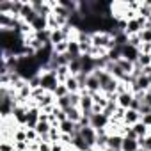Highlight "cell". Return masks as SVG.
<instances>
[{
  "label": "cell",
  "mask_w": 151,
  "mask_h": 151,
  "mask_svg": "<svg viewBox=\"0 0 151 151\" xmlns=\"http://www.w3.org/2000/svg\"><path fill=\"white\" fill-rule=\"evenodd\" d=\"M91 41H93V46H96V48H103V50H112L114 46H116V43H114V36L110 34V32H101V30H98V32H93L91 34Z\"/></svg>",
  "instance_id": "obj_1"
},
{
  "label": "cell",
  "mask_w": 151,
  "mask_h": 151,
  "mask_svg": "<svg viewBox=\"0 0 151 151\" xmlns=\"http://www.w3.org/2000/svg\"><path fill=\"white\" fill-rule=\"evenodd\" d=\"M39 78H41V87L46 93H53L57 89V86L60 84L59 78H57V73L53 69H43L39 73Z\"/></svg>",
  "instance_id": "obj_2"
},
{
  "label": "cell",
  "mask_w": 151,
  "mask_h": 151,
  "mask_svg": "<svg viewBox=\"0 0 151 151\" xmlns=\"http://www.w3.org/2000/svg\"><path fill=\"white\" fill-rule=\"evenodd\" d=\"M78 135L87 142V146L91 147V149H94V146H96V140H98V132L89 124V126H78Z\"/></svg>",
  "instance_id": "obj_3"
},
{
  "label": "cell",
  "mask_w": 151,
  "mask_h": 151,
  "mask_svg": "<svg viewBox=\"0 0 151 151\" xmlns=\"http://www.w3.org/2000/svg\"><path fill=\"white\" fill-rule=\"evenodd\" d=\"M139 55H140V48H137V46H133V45H130V43H126V45L121 48V59H126V60H130V62H133V64H137Z\"/></svg>",
  "instance_id": "obj_4"
},
{
  "label": "cell",
  "mask_w": 151,
  "mask_h": 151,
  "mask_svg": "<svg viewBox=\"0 0 151 151\" xmlns=\"http://www.w3.org/2000/svg\"><path fill=\"white\" fill-rule=\"evenodd\" d=\"M109 124H110V117H107L103 112H101V114H93V116H91V126H93L96 132L107 130Z\"/></svg>",
  "instance_id": "obj_5"
},
{
  "label": "cell",
  "mask_w": 151,
  "mask_h": 151,
  "mask_svg": "<svg viewBox=\"0 0 151 151\" xmlns=\"http://www.w3.org/2000/svg\"><path fill=\"white\" fill-rule=\"evenodd\" d=\"M13 121L18 124V126H27V107L25 105H16L14 110H13Z\"/></svg>",
  "instance_id": "obj_6"
},
{
  "label": "cell",
  "mask_w": 151,
  "mask_h": 151,
  "mask_svg": "<svg viewBox=\"0 0 151 151\" xmlns=\"http://www.w3.org/2000/svg\"><path fill=\"white\" fill-rule=\"evenodd\" d=\"M37 16H39V14L34 11V7H32V4H30V0H29V2H25V4H23V9H22V14H20V18H22L25 23L32 25V23H34V20H36Z\"/></svg>",
  "instance_id": "obj_7"
},
{
  "label": "cell",
  "mask_w": 151,
  "mask_h": 151,
  "mask_svg": "<svg viewBox=\"0 0 151 151\" xmlns=\"http://www.w3.org/2000/svg\"><path fill=\"white\" fill-rule=\"evenodd\" d=\"M84 89L89 93V94H94V93H101V86H100V80L94 73L87 75V78H86V86Z\"/></svg>",
  "instance_id": "obj_8"
},
{
  "label": "cell",
  "mask_w": 151,
  "mask_h": 151,
  "mask_svg": "<svg viewBox=\"0 0 151 151\" xmlns=\"http://www.w3.org/2000/svg\"><path fill=\"white\" fill-rule=\"evenodd\" d=\"M39 116H41L39 107H29L27 109V128H36V124L39 123Z\"/></svg>",
  "instance_id": "obj_9"
},
{
  "label": "cell",
  "mask_w": 151,
  "mask_h": 151,
  "mask_svg": "<svg viewBox=\"0 0 151 151\" xmlns=\"http://www.w3.org/2000/svg\"><path fill=\"white\" fill-rule=\"evenodd\" d=\"M133 98H135V96H133V93H132V91L123 93V94H117V107H121V109H124V110L132 109Z\"/></svg>",
  "instance_id": "obj_10"
},
{
  "label": "cell",
  "mask_w": 151,
  "mask_h": 151,
  "mask_svg": "<svg viewBox=\"0 0 151 151\" xmlns=\"http://www.w3.org/2000/svg\"><path fill=\"white\" fill-rule=\"evenodd\" d=\"M59 130H60V133H68V135H77L78 133V124L77 123H73V121H69V119H66V121H62L60 124H59Z\"/></svg>",
  "instance_id": "obj_11"
},
{
  "label": "cell",
  "mask_w": 151,
  "mask_h": 151,
  "mask_svg": "<svg viewBox=\"0 0 151 151\" xmlns=\"http://www.w3.org/2000/svg\"><path fill=\"white\" fill-rule=\"evenodd\" d=\"M140 121V112L139 110H133V109H128L124 112V117H123V124L126 126H133L135 123Z\"/></svg>",
  "instance_id": "obj_12"
},
{
  "label": "cell",
  "mask_w": 151,
  "mask_h": 151,
  "mask_svg": "<svg viewBox=\"0 0 151 151\" xmlns=\"http://www.w3.org/2000/svg\"><path fill=\"white\" fill-rule=\"evenodd\" d=\"M62 41H68V37H66V34H64L62 29L50 30V45H52V46H55V45H59V43H62Z\"/></svg>",
  "instance_id": "obj_13"
},
{
  "label": "cell",
  "mask_w": 151,
  "mask_h": 151,
  "mask_svg": "<svg viewBox=\"0 0 151 151\" xmlns=\"http://www.w3.org/2000/svg\"><path fill=\"white\" fill-rule=\"evenodd\" d=\"M64 86L68 87V91H69V94H75V93H80L82 91V86H80V82H78V78L77 77H71L64 82Z\"/></svg>",
  "instance_id": "obj_14"
},
{
  "label": "cell",
  "mask_w": 151,
  "mask_h": 151,
  "mask_svg": "<svg viewBox=\"0 0 151 151\" xmlns=\"http://www.w3.org/2000/svg\"><path fill=\"white\" fill-rule=\"evenodd\" d=\"M30 27H32L34 34H36V32H43V30H48V18H46V16H37Z\"/></svg>",
  "instance_id": "obj_15"
},
{
  "label": "cell",
  "mask_w": 151,
  "mask_h": 151,
  "mask_svg": "<svg viewBox=\"0 0 151 151\" xmlns=\"http://www.w3.org/2000/svg\"><path fill=\"white\" fill-rule=\"evenodd\" d=\"M121 144H123V135H119V133H114V135H109V142H107V149H110V151H116V149H121Z\"/></svg>",
  "instance_id": "obj_16"
},
{
  "label": "cell",
  "mask_w": 151,
  "mask_h": 151,
  "mask_svg": "<svg viewBox=\"0 0 151 151\" xmlns=\"http://www.w3.org/2000/svg\"><path fill=\"white\" fill-rule=\"evenodd\" d=\"M66 114H68V119L69 121H73V123H80L82 121V117H84V112L80 110V107H71V109H68L66 110Z\"/></svg>",
  "instance_id": "obj_17"
},
{
  "label": "cell",
  "mask_w": 151,
  "mask_h": 151,
  "mask_svg": "<svg viewBox=\"0 0 151 151\" xmlns=\"http://www.w3.org/2000/svg\"><path fill=\"white\" fill-rule=\"evenodd\" d=\"M140 146L137 142V139H130V137H123V144H121V151H137Z\"/></svg>",
  "instance_id": "obj_18"
},
{
  "label": "cell",
  "mask_w": 151,
  "mask_h": 151,
  "mask_svg": "<svg viewBox=\"0 0 151 151\" xmlns=\"http://www.w3.org/2000/svg\"><path fill=\"white\" fill-rule=\"evenodd\" d=\"M55 73H57V78H59V82H60V84H64V82L71 77L69 66H59V68L55 69Z\"/></svg>",
  "instance_id": "obj_19"
},
{
  "label": "cell",
  "mask_w": 151,
  "mask_h": 151,
  "mask_svg": "<svg viewBox=\"0 0 151 151\" xmlns=\"http://www.w3.org/2000/svg\"><path fill=\"white\" fill-rule=\"evenodd\" d=\"M132 130L135 132V135H137V139L139 137H147L149 135V128L142 123V121H139V123H135L133 126H132Z\"/></svg>",
  "instance_id": "obj_20"
},
{
  "label": "cell",
  "mask_w": 151,
  "mask_h": 151,
  "mask_svg": "<svg viewBox=\"0 0 151 151\" xmlns=\"http://www.w3.org/2000/svg\"><path fill=\"white\" fill-rule=\"evenodd\" d=\"M69 71H71L73 77H77V75L82 73V60H80V57H78V59H73V60L69 62Z\"/></svg>",
  "instance_id": "obj_21"
},
{
  "label": "cell",
  "mask_w": 151,
  "mask_h": 151,
  "mask_svg": "<svg viewBox=\"0 0 151 151\" xmlns=\"http://www.w3.org/2000/svg\"><path fill=\"white\" fill-rule=\"evenodd\" d=\"M137 66H139L140 69L149 68V66H151V53H142V52H140L139 60H137Z\"/></svg>",
  "instance_id": "obj_22"
},
{
  "label": "cell",
  "mask_w": 151,
  "mask_h": 151,
  "mask_svg": "<svg viewBox=\"0 0 151 151\" xmlns=\"http://www.w3.org/2000/svg\"><path fill=\"white\" fill-rule=\"evenodd\" d=\"M13 140H14V142H27V132H25V126H20V128L13 133Z\"/></svg>",
  "instance_id": "obj_23"
},
{
  "label": "cell",
  "mask_w": 151,
  "mask_h": 151,
  "mask_svg": "<svg viewBox=\"0 0 151 151\" xmlns=\"http://www.w3.org/2000/svg\"><path fill=\"white\" fill-rule=\"evenodd\" d=\"M68 46H69V39H68V41H62V43H59V45H55V46H53V53H55V55H64V53H68Z\"/></svg>",
  "instance_id": "obj_24"
},
{
  "label": "cell",
  "mask_w": 151,
  "mask_h": 151,
  "mask_svg": "<svg viewBox=\"0 0 151 151\" xmlns=\"http://www.w3.org/2000/svg\"><path fill=\"white\" fill-rule=\"evenodd\" d=\"M0 151H16L14 140L13 139H2V142H0Z\"/></svg>",
  "instance_id": "obj_25"
},
{
  "label": "cell",
  "mask_w": 151,
  "mask_h": 151,
  "mask_svg": "<svg viewBox=\"0 0 151 151\" xmlns=\"http://www.w3.org/2000/svg\"><path fill=\"white\" fill-rule=\"evenodd\" d=\"M68 94H69V91H68V87H66L64 84H59L57 89L53 91V96H55V98H64V96H68Z\"/></svg>",
  "instance_id": "obj_26"
},
{
  "label": "cell",
  "mask_w": 151,
  "mask_h": 151,
  "mask_svg": "<svg viewBox=\"0 0 151 151\" xmlns=\"http://www.w3.org/2000/svg\"><path fill=\"white\" fill-rule=\"evenodd\" d=\"M25 132H27V140L29 142H37L39 140V135H37L36 128H27L25 126Z\"/></svg>",
  "instance_id": "obj_27"
},
{
  "label": "cell",
  "mask_w": 151,
  "mask_h": 151,
  "mask_svg": "<svg viewBox=\"0 0 151 151\" xmlns=\"http://www.w3.org/2000/svg\"><path fill=\"white\" fill-rule=\"evenodd\" d=\"M139 36L142 39V45H151V29H142Z\"/></svg>",
  "instance_id": "obj_28"
},
{
  "label": "cell",
  "mask_w": 151,
  "mask_h": 151,
  "mask_svg": "<svg viewBox=\"0 0 151 151\" xmlns=\"http://www.w3.org/2000/svg\"><path fill=\"white\" fill-rule=\"evenodd\" d=\"M52 151H66V146L62 142H53L52 144Z\"/></svg>",
  "instance_id": "obj_29"
},
{
  "label": "cell",
  "mask_w": 151,
  "mask_h": 151,
  "mask_svg": "<svg viewBox=\"0 0 151 151\" xmlns=\"http://www.w3.org/2000/svg\"><path fill=\"white\" fill-rule=\"evenodd\" d=\"M37 151H52V144L50 142H39V149Z\"/></svg>",
  "instance_id": "obj_30"
},
{
  "label": "cell",
  "mask_w": 151,
  "mask_h": 151,
  "mask_svg": "<svg viewBox=\"0 0 151 151\" xmlns=\"http://www.w3.org/2000/svg\"><path fill=\"white\" fill-rule=\"evenodd\" d=\"M137 151H151V149H146V147H139Z\"/></svg>",
  "instance_id": "obj_31"
},
{
  "label": "cell",
  "mask_w": 151,
  "mask_h": 151,
  "mask_svg": "<svg viewBox=\"0 0 151 151\" xmlns=\"http://www.w3.org/2000/svg\"><path fill=\"white\" fill-rule=\"evenodd\" d=\"M93 151H110V149H96V147H94Z\"/></svg>",
  "instance_id": "obj_32"
},
{
  "label": "cell",
  "mask_w": 151,
  "mask_h": 151,
  "mask_svg": "<svg viewBox=\"0 0 151 151\" xmlns=\"http://www.w3.org/2000/svg\"><path fill=\"white\" fill-rule=\"evenodd\" d=\"M149 93H151V91H149Z\"/></svg>",
  "instance_id": "obj_33"
}]
</instances>
